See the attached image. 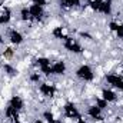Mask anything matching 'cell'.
<instances>
[{
    "mask_svg": "<svg viewBox=\"0 0 123 123\" xmlns=\"http://www.w3.org/2000/svg\"><path fill=\"white\" fill-rule=\"evenodd\" d=\"M77 76H79L80 79H83V80H92L93 79V72L89 66H82V67H79V70H77Z\"/></svg>",
    "mask_w": 123,
    "mask_h": 123,
    "instance_id": "6da1fadb",
    "label": "cell"
},
{
    "mask_svg": "<svg viewBox=\"0 0 123 123\" xmlns=\"http://www.w3.org/2000/svg\"><path fill=\"white\" fill-rule=\"evenodd\" d=\"M64 40H66V42H64V47H66L67 50H70V52H73V53H80V52H82V47H80L76 42H73V39L66 37Z\"/></svg>",
    "mask_w": 123,
    "mask_h": 123,
    "instance_id": "7a4b0ae2",
    "label": "cell"
},
{
    "mask_svg": "<svg viewBox=\"0 0 123 123\" xmlns=\"http://www.w3.org/2000/svg\"><path fill=\"white\" fill-rule=\"evenodd\" d=\"M106 79H107V82H109L110 85H113L115 87H117V89L123 90V79H122V77L115 76V74H109Z\"/></svg>",
    "mask_w": 123,
    "mask_h": 123,
    "instance_id": "3957f363",
    "label": "cell"
},
{
    "mask_svg": "<svg viewBox=\"0 0 123 123\" xmlns=\"http://www.w3.org/2000/svg\"><path fill=\"white\" fill-rule=\"evenodd\" d=\"M64 113H66V116H67V117H70V119H73V117H77V119H79V117H80V116H79L77 109H76L73 105H70V103L64 106Z\"/></svg>",
    "mask_w": 123,
    "mask_h": 123,
    "instance_id": "277c9868",
    "label": "cell"
},
{
    "mask_svg": "<svg viewBox=\"0 0 123 123\" xmlns=\"http://www.w3.org/2000/svg\"><path fill=\"white\" fill-rule=\"evenodd\" d=\"M30 14L31 17H36V19H40L42 16H43V9H42V6H37V4H33L30 9Z\"/></svg>",
    "mask_w": 123,
    "mask_h": 123,
    "instance_id": "5b68a950",
    "label": "cell"
},
{
    "mask_svg": "<svg viewBox=\"0 0 123 123\" xmlns=\"http://www.w3.org/2000/svg\"><path fill=\"white\" fill-rule=\"evenodd\" d=\"M10 106L14 107L16 110H20V109L23 107V102H22V99H20L19 96H14V97H12V100H10Z\"/></svg>",
    "mask_w": 123,
    "mask_h": 123,
    "instance_id": "8992f818",
    "label": "cell"
},
{
    "mask_svg": "<svg viewBox=\"0 0 123 123\" xmlns=\"http://www.w3.org/2000/svg\"><path fill=\"white\" fill-rule=\"evenodd\" d=\"M40 90H42L43 94H46V96H53L55 92H56V89L53 86H50V85H42L40 86Z\"/></svg>",
    "mask_w": 123,
    "mask_h": 123,
    "instance_id": "52a82bcc",
    "label": "cell"
},
{
    "mask_svg": "<svg viewBox=\"0 0 123 123\" xmlns=\"http://www.w3.org/2000/svg\"><path fill=\"white\" fill-rule=\"evenodd\" d=\"M10 39H12V42L16 43V44H19V43L23 42V36L16 30H12V33H10Z\"/></svg>",
    "mask_w": 123,
    "mask_h": 123,
    "instance_id": "ba28073f",
    "label": "cell"
},
{
    "mask_svg": "<svg viewBox=\"0 0 123 123\" xmlns=\"http://www.w3.org/2000/svg\"><path fill=\"white\" fill-rule=\"evenodd\" d=\"M52 69H53V73H56V74H62V73H64L66 66H64L63 62H57L55 66H52Z\"/></svg>",
    "mask_w": 123,
    "mask_h": 123,
    "instance_id": "9c48e42d",
    "label": "cell"
},
{
    "mask_svg": "<svg viewBox=\"0 0 123 123\" xmlns=\"http://www.w3.org/2000/svg\"><path fill=\"white\" fill-rule=\"evenodd\" d=\"M6 115H7V117H9V119H12V120H16V122H17V110H16L14 107L9 106V107L6 109Z\"/></svg>",
    "mask_w": 123,
    "mask_h": 123,
    "instance_id": "30bf717a",
    "label": "cell"
},
{
    "mask_svg": "<svg viewBox=\"0 0 123 123\" xmlns=\"http://www.w3.org/2000/svg\"><path fill=\"white\" fill-rule=\"evenodd\" d=\"M100 107H97V106H93V107H90L89 109V115L92 116L93 119H97V120H100L102 117H100Z\"/></svg>",
    "mask_w": 123,
    "mask_h": 123,
    "instance_id": "8fae6325",
    "label": "cell"
},
{
    "mask_svg": "<svg viewBox=\"0 0 123 123\" xmlns=\"http://www.w3.org/2000/svg\"><path fill=\"white\" fill-rule=\"evenodd\" d=\"M99 12L109 14V13H110V0H107V1H102V4H100V7H99Z\"/></svg>",
    "mask_w": 123,
    "mask_h": 123,
    "instance_id": "7c38bea8",
    "label": "cell"
},
{
    "mask_svg": "<svg viewBox=\"0 0 123 123\" xmlns=\"http://www.w3.org/2000/svg\"><path fill=\"white\" fill-rule=\"evenodd\" d=\"M103 99L106 102H113L116 99V94L113 92H110V90H103Z\"/></svg>",
    "mask_w": 123,
    "mask_h": 123,
    "instance_id": "4fadbf2b",
    "label": "cell"
},
{
    "mask_svg": "<svg viewBox=\"0 0 123 123\" xmlns=\"http://www.w3.org/2000/svg\"><path fill=\"white\" fill-rule=\"evenodd\" d=\"M9 20H10V10H9V9H6V10H4V13H3V14H0V25L7 23Z\"/></svg>",
    "mask_w": 123,
    "mask_h": 123,
    "instance_id": "5bb4252c",
    "label": "cell"
},
{
    "mask_svg": "<svg viewBox=\"0 0 123 123\" xmlns=\"http://www.w3.org/2000/svg\"><path fill=\"white\" fill-rule=\"evenodd\" d=\"M110 29L116 31L119 34V37H123V26H117L116 23H110Z\"/></svg>",
    "mask_w": 123,
    "mask_h": 123,
    "instance_id": "9a60e30c",
    "label": "cell"
},
{
    "mask_svg": "<svg viewBox=\"0 0 123 123\" xmlns=\"http://www.w3.org/2000/svg\"><path fill=\"white\" fill-rule=\"evenodd\" d=\"M60 3L64 7H70V6H77L80 1L79 0H60Z\"/></svg>",
    "mask_w": 123,
    "mask_h": 123,
    "instance_id": "2e32d148",
    "label": "cell"
},
{
    "mask_svg": "<svg viewBox=\"0 0 123 123\" xmlns=\"http://www.w3.org/2000/svg\"><path fill=\"white\" fill-rule=\"evenodd\" d=\"M53 34H55L56 37H59V39H66V36L63 34L62 27H56V29H55V31H53Z\"/></svg>",
    "mask_w": 123,
    "mask_h": 123,
    "instance_id": "e0dca14e",
    "label": "cell"
},
{
    "mask_svg": "<svg viewBox=\"0 0 123 123\" xmlns=\"http://www.w3.org/2000/svg\"><path fill=\"white\" fill-rule=\"evenodd\" d=\"M37 63L42 66V69H44V67H49V66H50L49 60H47V59H44V57H40V59L37 60Z\"/></svg>",
    "mask_w": 123,
    "mask_h": 123,
    "instance_id": "ac0fdd59",
    "label": "cell"
},
{
    "mask_svg": "<svg viewBox=\"0 0 123 123\" xmlns=\"http://www.w3.org/2000/svg\"><path fill=\"white\" fill-rule=\"evenodd\" d=\"M30 17H31L30 10H27V9H23V10H22V19H23V20H29Z\"/></svg>",
    "mask_w": 123,
    "mask_h": 123,
    "instance_id": "d6986e66",
    "label": "cell"
},
{
    "mask_svg": "<svg viewBox=\"0 0 123 123\" xmlns=\"http://www.w3.org/2000/svg\"><path fill=\"white\" fill-rule=\"evenodd\" d=\"M44 117H46V120H47V122H50V123H55V119H53V115H52V113H49V112H46V113H44Z\"/></svg>",
    "mask_w": 123,
    "mask_h": 123,
    "instance_id": "ffe728a7",
    "label": "cell"
},
{
    "mask_svg": "<svg viewBox=\"0 0 123 123\" xmlns=\"http://www.w3.org/2000/svg\"><path fill=\"white\" fill-rule=\"evenodd\" d=\"M97 107H100V109H103V107H106V100H97Z\"/></svg>",
    "mask_w": 123,
    "mask_h": 123,
    "instance_id": "44dd1931",
    "label": "cell"
},
{
    "mask_svg": "<svg viewBox=\"0 0 123 123\" xmlns=\"http://www.w3.org/2000/svg\"><path fill=\"white\" fill-rule=\"evenodd\" d=\"M4 69H6V70L10 73V74H14V73H16V70H14V69H12V67H10V66H7V64L4 66Z\"/></svg>",
    "mask_w": 123,
    "mask_h": 123,
    "instance_id": "7402d4cb",
    "label": "cell"
},
{
    "mask_svg": "<svg viewBox=\"0 0 123 123\" xmlns=\"http://www.w3.org/2000/svg\"><path fill=\"white\" fill-rule=\"evenodd\" d=\"M34 1V4H37V6H44L46 4V0H33Z\"/></svg>",
    "mask_w": 123,
    "mask_h": 123,
    "instance_id": "603a6c76",
    "label": "cell"
},
{
    "mask_svg": "<svg viewBox=\"0 0 123 123\" xmlns=\"http://www.w3.org/2000/svg\"><path fill=\"white\" fill-rule=\"evenodd\" d=\"M31 80H39V76H37V74H33V76H31Z\"/></svg>",
    "mask_w": 123,
    "mask_h": 123,
    "instance_id": "cb8c5ba5",
    "label": "cell"
},
{
    "mask_svg": "<svg viewBox=\"0 0 123 123\" xmlns=\"http://www.w3.org/2000/svg\"><path fill=\"white\" fill-rule=\"evenodd\" d=\"M6 56H12V50H10V49H7V52H6Z\"/></svg>",
    "mask_w": 123,
    "mask_h": 123,
    "instance_id": "d4e9b609",
    "label": "cell"
},
{
    "mask_svg": "<svg viewBox=\"0 0 123 123\" xmlns=\"http://www.w3.org/2000/svg\"><path fill=\"white\" fill-rule=\"evenodd\" d=\"M77 123H86V122H85L83 119H80V117H79V120H77Z\"/></svg>",
    "mask_w": 123,
    "mask_h": 123,
    "instance_id": "484cf974",
    "label": "cell"
},
{
    "mask_svg": "<svg viewBox=\"0 0 123 123\" xmlns=\"http://www.w3.org/2000/svg\"><path fill=\"white\" fill-rule=\"evenodd\" d=\"M34 123H42V122H39V120H37V122H34Z\"/></svg>",
    "mask_w": 123,
    "mask_h": 123,
    "instance_id": "4316f807",
    "label": "cell"
},
{
    "mask_svg": "<svg viewBox=\"0 0 123 123\" xmlns=\"http://www.w3.org/2000/svg\"><path fill=\"white\" fill-rule=\"evenodd\" d=\"M0 42H1V36H0Z\"/></svg>",
    "mask_w": 123,
    "mask_h": 123,
    "instance_id": "83f0119b",
    "label": "cell"
}]
</instances>
